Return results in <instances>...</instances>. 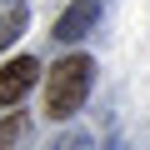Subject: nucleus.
<instances>
[{
  "label": "nucleus",
  "mask_w": 150,
  "mask_h": 150,
  "mask_svg": "<svg viewBox=\"0 0 150 150\" xmlns=\"http://www.w3.org/2000/svg\"><path fill=\"white\" fill-rule=\"evenodd\" d=\"M90 80H95V60L90 55H65L50 70V80H45V115L50 120H70L75 110L85 105Z\"/></svg>",
  "instance_id": "1"
},
{
  "label": "nucleus",
  "mask_w": 150,
  "mask_h": 150,
  "mask_svg": "<svg viewBox=\"0 0 150 150\" xmlns=\"http://www.w3.org/2000/svg\"><path fill=\"white\" fill-rule=\"evenodd\" d=\"M40 80V60L35 55H20V60H5L0 65V105H20V95Z\"/></svg>",
  "instance_id": "2"
},
{
  "label": "nucleus",
  "mask_w": 150,
  "mask_h": 150,
  "mask_svg": "<svg viewBox=\"0 0 150 150\" xmlns=\"http://www.w3.org/2000/svg\"><path fill=\"white\" fill-rule=\"evenodd\" d=\"M95 20H100V0H75V5L55 20V40H80Z\"/></svg>",
  "instance_id": "3"
},
{
  "label": "nucleus",
  "mask_w": 150,
  "mask_h": 150,
  "mask_svg": "<svg viewBox=\"0 0 150 150\" xmlns=\"http://www.w3.org/2000/svg\"><path fill=\"white\" fill-rule=\"evenodd\" d=\"M25 25H30V15H25V5H10L5 15H0V50H5V45H15V40L25 35Z\"/></svg>",
  "instance_id": "4"
},
{
  "label": "nucleus",
  "mask_w": 150,
  "mask_h": 150,
  "mask_svg": "<svg viewBox=\"0 0 150 150\" xmlns=\"http://www.w3.org/2000/svg\"><path fill=\"white\" fill-rule=\"evenodd\" d=\"M20 135H25V115H5V120H0V145H10Z\"/></svg>",
  "instance_id": "5"
}]
</instances>
